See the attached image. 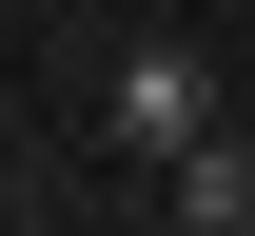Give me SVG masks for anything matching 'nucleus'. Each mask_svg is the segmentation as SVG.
<instances>
[{"mask_svg":"<svg viewBox=\"0 0 255 236\" xmlns=\"http://www.w3.org/2000/svg\"><path fill=\"white\" fill-rule=\"evenodd\" d=\"M98 118H118V158H177V138H216V59H196V39H137V59L98 79Z\"/></svg>","mask_w":255,"mask_h":236,"instance_id":"obj_1","label":"nucleus"},{"mask_svg":"<svg viewBox=\"0 0 255 236\" xmlns=\"http://www.w3.org/2000/svg\"><path fill=\"white\" fill-rule=\"evenodd\" d=\"M157 217H196V236H255V138H236V118L157 158Z\"/></svg>","mask_w":255,"mask_h":236,"instance_id":"obj_2","label":"nucleus"}]
</instances>
